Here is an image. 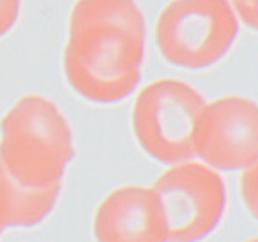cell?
Returning <instances> with one entry per match:
<instances>
[{
	"label": "cell",
	"instance_id": "1",
	"mask_svg": "<svg viewBox=\"0 0 258 242\" xmlns=\"http://www.w3.org/2000/svg\"><path fill=\"white\" fill-rule=\"evenodd\" d=\"M145 42L138 0H76L63 51L67 83L92 103L125 100L141 80Z\"/></svg>",
	"mask_w": 258,
	"mask_h": 242
},
{
	"label": "cell",
	"instance_id": "2",
	"mask_svg": "<svg viewBox=\"0 0 258 242\" xmlns=\"http://www.w3.org/2000/svg\"><path fill=\"white\" fill-rule=\"evenodd\" d=\"M73 157L69 121L47 98L24 96L0 119V163L18 185L31 190L61 186Z\"/></svg>",
	"mask_w": 258,
	"mask_h": 242
},
{
	"label": "cell",
	"instance_id": "3",
	"mask_svg": "<svg viewBox=\"0 0 258 242\" xmlns=\"http://www.w3.org/2000/svg\"><path fill=\"white\" fill-rule=\"evenodd\" d=\"M206 100L194 85L159 78L143 87L132 108V130L139 147L163 164L195 157L197 127Z\"/></svg>",
	"mask_w": 258,
	"mask_h": 242
},
{
	"label": "cell",
	"instance_id": "4",
	"mask_svg": "<svg viewBox=\"0 0 258 242\" xmlns=\"http://www.w3.org/2000/svg\"><path fill=\"white\" fill-rule=\"evenodd\" d=\"M238 18L229 0H172L155 22L157 49L181 69H206L231 49Z\"/></svg>",
	"mask_w": 258,
	"mask_h": 242
},
{
	"label": "cell",
	"instance_id": "5",
	"mask_svg": "<svg viewBox=\"0 0 258 242\" xmlns=\"http://www.w3.org/2000/svg\"><path fill=\"white\" fill-rule=\"evenodd\" d=\"M168 242H203L220 226L228 188L220 172L201 161L172 164L155 179Z\"/></svg>",
	"mask_w": 258,
	"mask_h": 242
},
{
	"label": "cell",
	"instance_id": "6",
	"mask_svg": "<svg viewBox=\"0 0 258 242\" xmlns=\"http://www.w3.org/2000/svg\"><path fill=\"white\" fill-rule=\"evenodd\" d=\"M195 157L217 172L245 170L258 159V103L229 94L206 103L197 127Z\"/></svg>",
	"mask_w": 258,
	"mask_h": 242
},
{
	"label": "cell",
	"instance_id": "7",
	"mask_svg": "<svg viewBox=\"0 0 258 242\" xmlns=\"http://www.w3.org/2000/svg\"><path fill=\"white\" fill-rule=\"evenodd\" d=\"M96 242H168L164 217L152 186L126 185L99 203Z\"/></svg>",
	"mask_w": 258,
	"mask_h": 242
},
{
	"label": "cell",
	"instance_id": "8",
	"mask_svg": "<svg viewBox=\"0 0 258 242\" xmlns=\"http://www.w3.org/2000/svg\"><path fill=\"white\" fill-rule=\"evenodd\" d=\"M61 186L31 190L9 177L0 163V228L35 226L51 213Z\"/></svg>",
	"mask_w": 258,
	"mask_h": 242
},
{
	"label": "cell",
	"instance_id": "9",
	"mask_svg": "<svg viewBox=\"0 0 258 242\" xmlns=\"http://www.w3.org/2000/svg\"><path fill=\"white\" fill-rule=\"evenodd\" d=\"M240 197L249 215L258 221V159L251 166L242 170Z\"/></svg>",
	"mask_w": 258,
	"mask_h": 242
},
{
	"label": "cell",
	"instance_id": "10",
	"mask_svg": "<svg viewBox=\"0 0 258 242\" xmlns=\"http://www.w3.org/2000/svg\"><path fill=\"white\" fill-rule=\"evenodd\" d=\"M22 0H0V36L8 35L17 24Z\"/></svg>",
	"mask_w": 258,
	"mask_h": 242
},
{
	"label": "cell",
	"instance_id": "11",
	"mask_svg": "<svg viewBox=\"0 0 258 242\" xmlns=\"http://www.w3.org/2000/svg\"><path fill=\"white\" fill-rule=\"evenodd\" d=\"M231 6L237 18L258 31V0H231Z\"/></svg>",
	"mask_w": 258,
	"mask_h": 242
},
{
	"label": "cell",
	"instance_id": "12",
	"mask_svg": "<svg viewBox=\"0 0 258 242\" xmlns=\"http://www.w3.org/2000/svg\"><path fill=\"white\" fill-rule=\"evenodd\" d=\"M244 242H258V235H256V237H251V238H247V240H244Z\"/></svg>",
	"mask_w": 258,
	"mask_h": 242
},
{
	"label": "cell",
	"instance_id": "13",
	"mask_svg": "<svg viewBox=\"0 0 258 242\" xmlns=\"http://www.w3.org/2000/svg\"><path fill=\"white\" fill-rule=\"evenodd\" d=\"M2 231H4V229H2V228H0V233H2Z\"/></svg>",
	"mask_w": 258,
	"mask_h": 242
}]
</instances>
